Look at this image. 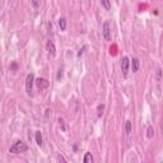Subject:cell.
Listing matches in <instances>:
<instances>
[{
    "mask_svg": "<svg viewBox=\"0 0 163 163\" xmlns=\"http://www.w3.org/2000/svg\"><path fill=\"white\" fill-rule=\"evenodd\" d=\"M28 150V146L26 143H23L22 140H17L15 143H13V145L9 148V153L13 154H19V153H24V152Z\"/></svg>",
    "mask_w": 163,
    "mask_h": 163,
    "instance_id": "1",
    "label": "cell"
},
{
    "mask_svg": "<svg viewBox=\"0 0 163 163\" xmlns=\"http://www.w3.org/2000/svg\"><path fill=\"white\" fill-rule=\"evenodd\" d=\"M35 75L33 74H28L27 75V78H26V93L27 96H29L32 97L33 96V93H32V89H33V83H35Z\"/></svg>",
    "mask_w": 163,
    "mask_h": 163,
    "instance_id": "2",
    "label": "cell"
},
{
    "mask_svg": "<svg viewBox=\"0 0 163 163\" xmlns=\"http://www.w3.org/2000/svg\"><path fill=\"white\" fill-rule=\"evenodd\" d=\"M102 35H103L105 41H111V24H110V22H108V20L103 22V24H102Z\"/></svg>",
    "mask_w": 163,
    "mask_h": 163,
    "instance_id": "3",
    "label": "cell"
},
{
    "mask_svg": "<svg viewBox=\"0 0 163 163\" xmlns=\"http://www.w3.org/2000/svg\"><path fill=\"white\" fill-rule=\"evenodd\" d=\"M129 68H130V59L128 56H124L121 60V73L125 78H126L129 74Z\"/></svg>",
    "mask_w": 163,
    "mask_h": 163,
    "instance_id": "4",
    "label": "cell"
},
{
    "mask_svg": "<svg viewBox=\"0 0 163 163\" xmlns=\"http://www.w3.org/2000/svg\"><path fill=\"white\" fill-rule=\"evenodd\" d=\"M46 50L48 51L51 56H55L56 55V47H55V43H54L52 40H48L46 43Z\"/></svg>",
    "mask_w": 163,
    "mask_h": 163,
    "instance_id": "5",
    "label": "cell"
},
{
    "mask_svg": "<svg viewBox=\"0 0 163 163\" xmlns=\"http://www.w3.org/2000/svg\"><path fill=\"white\" fill-rule=\"evenodd\" d=\"M36 85L40 89H45V88H47L48 87V82L46 80V79H43V78H38V79H36Z\"/></svg>",
    "mask_w": 163,
    "mask_h": 163,
    "instance_id": "6",
    "label": "cell"
},
{
    "mask_svg": "<svg viewBox=\"0 0 163 163\" xmlns=\"http://www.w3.org/2000/svg\"><path fill=\"white\" fill-rule=\"evenodd\" d=\"M130 66H131V70H133V73H138V70H139V66H140V61H139V59L134 57L133 60L130 61Z\"/></svg>",
    "mask_w": 163,
    "mask_h": 163,
    "instance_id": "7",
    "label": "cell"
},
{
    "mask_svg": "<svg viewBox=\"0 0 163 163\" xmlns=\"http://www.w3.org/2000/svg\"><path fill=\"white\" fill-rule=\"evenodd\" d=\"M35 139H36V144L38 145V146H42V145H43V138H42V133H41V131H36Z\"/></svg>",
    "mask_w": 163,
    "mask_h": 163,
    "instance_id": "8",
    "label": "cell"
},
{
    "mask_svg": "<svg viewBox=\"0 0 163 163\" xmlns=\"http://www.w3.org/2000/svg\"><path fill=\"white\" fill-rule=\"evenodd\" d=\"M125 131H126V135H130L133 131V122L128 120L126 122H125Z\"/></svg>",
    "mask_w": 163,
    "mask_h": 163,
    "instance_id": "9",
    "label": "cell"
},
{
    "mask_svg": "<svg viewBox=\"0 0 163 163\" xmlns=\"http://www.w3.org/2000/svg\"><path fill=\"white\" fill-rule=\"evenodd\" d=\"M93 155H92L91 152H87V153L84 154V158H83V162L84 163H93Z\"/></svg>",
    "mask_w": 163,
    "mask_h": 163,
    "instance_id": "10",
    "label": "cell"
},
{
    "mask_svg": "<svg viewBox=\"0 0 163 163\" xmlns=\"http://www.w3.org/2000/svg\"><path fill=\"white\" fill-rule=\"evenodd\" d=\"M153 137H154V129H153V126H152V125H149L148 129H146V138L152 139Z\"/></svg>",
    "mask_w": 163,
    "mask_h": 163,
    "instance_id": "11",
    "label": "cell"
},
{
    "mask_svg": "<svg viewBox=\"0 0 163 163\" xmlns=\"http://www.w3.org/2000/svg\"><path fill=\"white\" fill-rule=\"evenodd\" d=\"M59 27H60L61 31L66 29V19H65V18H60V19H59Z\"/></svg>",
    "mask_w": 163,
    "mask_h": 163,
    "instance_id": "12",
    "label": "cell"
},
{
    "mask_svg": "<svg viewBox=\"0 0 163 163\" xmlns=\"http://www.w3.org/2000/svg\"><path fill=\"white\" fill-rule=\"evenodd\" d=\"M101 5L106 10H111V3H110V0H101Z\"/></svg>",
    "mask_w": 163,
    "mask_h": 163,
    "instance_id": "13",
    "label": "cell"
},
{
    "mask_svg": "<svg viewBox=\"0 0 163 163\" xmlns=\"http://www.w3.org/2000/svg\"><path fill=\"white\" fill-rule=\"evenodd\" d=\"M103 111H105V105H98V107H97V116L101 117L103 115Z\"/></svg>",
    "mask_w": 163,
    "mask_h": 163,
    "instance_id": "14",
    "label": "cell"
},
{
    "mask_svg": "<svg viewBox=\"0 0 163 163\" xmlns=\"http://www.w3.org/2000/svg\"><path fill=\"white\" fill-rule=\"evenodd\" d=\"M41 2L42 0H31V3H32V5L36 8V9H38L40 8V5H41Z\"/></svg>",
    "mask_w": 163,
    "mask_h": 163,
    "instance_id": "15",
    "label": "cell"
},
{
    "mask_svg": "<svg viewBox=\"0 0 163 163\" xmlns=\"http://www.w3.org/2000/svg\"><path fill=\"white\" fill-rule=\"evenodd\" d=\"M59 125H60V128L64 130V131H65V130H66V128H65V124H64V120H63V118L61 117H59Z\"/></svg>",
    "mask_w": 163,
    "mask_h": 163,
    "instance_id": "16",
    "label": "cell"
},
{
    "mask_svg": "<svg viewBox=\"0 0 163 163\" xmlns=\"http://www.w3.org/2000/svg\"><path fill=\"white\" fill-rule=\"evenodd\" d=\"M162 78V69L158 68V70H157V80H161Z\"/></svg>",
    "mask_w": 163,
    "mask_h": 163,
    "instance_id": "17",
    "label": "cell"
},
{
    "mask_svg": "<svg viewBox=\"0 0 163 163\" xmlns=\"http://www.w3.org/2000/svg\"><path fill=\"white\" fill-rule=\"evenodd\" d=\"M85 50H87V46H83V48H80V50H79V52H78V57H80L82 55H83Z\"/></svg>",
    "mask_w": 163,
    "mask_h": 163,
    "instance_id": "18",
    "label": "cell"
},
{
    "mask_svg": "<svg viewBox=\"0 0 163 163\" xmlns=\"http://www.w3.org/2000/svg\"><path fill=\"white\" fill-rule=\"evenodd\" d=\"M56 78H57V80H60L63 78V69H59L57 70V77Z\"/></svg>",
    "mask_w": 163,
    "mask_h": 163,
    "instance_id": "19",
    "label": "cell"
},
{
    "mask_svg": "<svg viewBox=\"0 0 163 163\" xmlns=\"http://www.w3.org/2000/svg\"><path fill=\"white\" fill-rule=\"evenodd\" d=\"M57 161H59V162H63V163H66V159H65L64 157H63V155H60V154L57 155Z\"/></svg>",
    "mask_w": 163,
    "mask_h": 163,
    "instance_id": "20",
    "label": "cell"
},
{
    "mask_svg": "<svg viewBox=\"0 0 163 163\" xmlns=\"http://www.w3.org/2000/svg\"><path fill=\"white\" fill-rule=\"evenodd\" d=\"M12 69H13V70L17 69V64H15V63H13V64H12Z\"/></svg>",
    "mask_w": 163,
    "mask_h": 163,
    "instance_id": "21",
    "label": "cell"
}]
</instances>
